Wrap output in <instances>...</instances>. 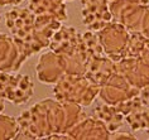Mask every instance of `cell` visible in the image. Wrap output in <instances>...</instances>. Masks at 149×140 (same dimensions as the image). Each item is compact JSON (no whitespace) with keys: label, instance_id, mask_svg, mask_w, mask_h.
I'll return each instance as SVG.
<instances>
[{"label":"cell","instance_id":"13","mask_svg":"<svg viewBox=\"0 0 149 140\" xmlns=\"http://www.w3.org/2000/svg\"><path fill=\"white\" fill-rule=\"evenodd\" d=\"M71 139H110L111 132L96 117H84L67 131Z\"/></svg>","mask_w":149,"mask_h":140},{"label":"cell","instance_id":"2","mask_svg":"<svg viewBox=\"0 0 149 140\" xmlns=\"http://www.w3.org/2000/svg\"><path fill=\"white\" fill-rule=\"evenodd\" d=\"M5 24L27 58L49 46L51 38L62 23L40 17L29 8H13L5 13Z\"/></svg>","mask_w":149,"mask_h":140},{"label":"cell","instance_id":"3","mask_svg":"<svg viewBox=\"0 0 149 140\" xmlns=\"http://www.w3.org/2000/svg\"><path fill=\"white\" fill-rule=\"evenodd\" d=\"M100 86L85 75L66 73L54 83V98L62 102H73L80 106H90L99 96Z\"/></svg>","mask_w":149,"mask_h":140},{"label":"cell","instance_id":"5","mask_svg":"<svg viewBox=\"0 0 149 140\" xmlns=\"http://www.w3.org/2000/svg\"><path fill=\"white\" fill-rule=\"evenodd\" d=\"M104 52L114 62L125 58V51L129 42L130 32L118 21H110L102 29L96 32Z\"/></svg>","mask_w":149,"mask_h":140},{"label":"cell","instance_id":"9","mask_svg":"<svg viewBox=\"0 0 149 140\" xmlns=\"http://www.w3.org/2000/svg\"><path fill=\"white\" fill-rule=\"evenodd\" d=\"M118 109L125 117V123L133 131H144L149 120V107L143 105L139 96H134L126 101L120 102Z\"/></svg>","mask_w":149,"mask_h":140},{"label":"cell","instance_id":"1","mask_svg":"<svg viewBox=\"0 0 149 140\" xmlns=\"http://www.w3.org/2000/svg\"><path fill=\"white\" fill-rule=\"evenodd\" d=\"M84 117L86 114L82 106L46 98L19 115L17 119L19 130L14 139H46L56 132H67Z\"/></svg>","mask_w":149,"mask_h":140},{"label":"cell","instance_id":"4","mask_svg":"<svg viewBox=\"0 0 149 140\" xmlns=\"http://www.w3.org/2000/svg\"><path fill=\"white\" fill-rule=\"evenodd\" d=\"M34 92V83L28 75L0 71V100L15 105L28 102Z\"/></svg>","mask_w":149,"mask_h":140},{"label":"cell","instance_id":"10","mask_svg":"<svg viewBox=\"0 0 149 140\" xmlns=\"http://www.w3.org/2000/svg\"><path fill=\"white\" fill-rule=\"evenodd\" d=\"M27 60L13 37L0 33V71L18 72Z\"/></svg>","mask_w":149,"mask_h":140},{"label":"cell","instance_id":"15","mask_svg":"<svg viewBox=\"0 0 149 140\" xmlns=\"http://www.w3.org/2000/svg\"><path fill=\"white\" fill-rule=\"evenodd\" d=\"M115 72V62L109 58L106 54L95 57L88 62L85 76L90 78L92 82L102 86Z\"/></svg>","mask_w":149,"mask_h":140},{"label":"cell","instance_id":"19","mask_svg":"<svg viewBox=\"0 0 149 140\" xmlns=\"http://www.w3.org/2000/svg\"><path fill=\"white\" fill-rule=\"evenodd\" d=\"M138 96H139L140 101L143 102V105H145L147 107H149V85H147V86L140 88Z\"/></svg>","mask_w":149,"mask_h":140},{"label":"cell","instance_id":"12","mask_svg":"<svg viewBox=\"0 0 149 140\" xmlns=\"http://www.w3.org/2000/svg\"><path fill=\"white\" fill-rule=\"evenodd\" d=\"M81 33L71 25H61L54 34L52 35L49 42V49L57 54L62 56H70L74 53L77 46H79Z\"/></svg>","mask_w":149,"mask_h":140},{"label":"cell","instance_id":"11","mask_svg":"<svg viewBox=\"0 0 149 140\" xmlns=\"http://www.w3.org/2000/svg\"><path fill=\"white\" fill-rule=\"evenodd\" d=\"M36 69L38 80L46 85H54L63 75H66L59 54L54 53L53 51L43 53L39 57Z\"/></svg>","mask_w":149,"mask_h":140},{"label":"cell","instance_id":"16","mask_svg":"<svg viewBox=\"0 0 149 140\" xmlns=\"http://www.w3.org/2000/svg\"><path fill=\"white\" fill-rule=\"evenodd\" d=\"M92 112H94V117L101 121L111 134L116 132L125 124L124 115L118 109V106L115 105H109L105 104V102H101L94 109Z\"/></svg>","mask_w":149,"mask_h":140},{"label":"cell","instance_id":"20","mask_svg":"<svg viewBox=\"0 0 149 140\" xmlns=\"http://www.w3.org/2000/svg\"><path fill=\"white\" fill-rule=\"evenodd\" d=\"M110 139H135V135L129 134V132H119V134H111Z\"/></svg>","mask_w":149,"mask_h":140},{"label":"cell","instance_id":"25","mask_svg":"<svg viewBox=\"0 0 149 140\" xmlns=\"http://www.w3.org/2000/svg\"><path fill=\"white\" fill-rule=\"evenodd\" d=\"M148 1H149V0H148Z\"/></svg>","mask_w":149,"mask_h":140},{"label":"cell","instance_id":"18","mask_svg":"<svg viewBox=\"0 0 149 140\" xmlns=\"http://www.w3.org/2000/svg\"><path fill=\"white\" fill-rule=\"evenodd\" d=\"M139 32L141 34H144L147 38H149V4H147L144 8V13H143V17H141Z\"/></svg>","mask_w":149,"mask_h":140},{"label":"cell","instance_id":"7","mask_svg":"<svg viewBox=\"0 0 149 140\" xmlns=\"http://www.w3.org/2000/svg\"><path fill=\"white\" fill-rule=\"evenodd\" d=\"M115 71L139 90L149 85V62L141 57H125L115 62Z\"/></svg>","mask_w":149,"mask_h":140},{"label":"cell","instance_id":"24","mask_svg":"<svg viewBox=\"0 0 149 140\" xmlns=\"http://www.w3.org/2000/svg\"><path fill=\"white\" fill-rule=\"evenodd\" d=\"M0 20H1V14H0Z\"/></svg>","mask_w":149,"mask_h":140},{"label":"cell","instance_id":"8","mask_svg":"<svg viewBox=\"0 0 149 140\" xmlns=\"http://www.w3.org/2000/svg\"><path fill=\"white\" fill-rule=\"evenodd\" d=\"M81 6L82 23L88 30L96 33L113 21L107 0H81Z\"/></svg>","mask_w":149,"mask_h":140},{"label":"cell","instance_id":"6","mask_svg":"<svg viewBox=\"0 0 149 140\" xmlns=\"http://www.w3.org/2000/svg\"><path fill=\"white\" fill-rule=\"evenodd\" d=\"M138 94H139V88L130 85L120 73L115 71L106 81V83L100 86L99 97L105 104L116 106L123 101L136 96Z\"/></svg>","mask_w":149,"mask_h":140},{"label":"cell","instance_id":"21","mask_svg":"<svg viewBox=\"0 0 149 140\" xmlns=\"http://www.w3.org/2000/svg\"><path fill=\"white\" fill-rule=\"evenodd\" d=\"M23 0H0V6H6V5H18Z\"/></svg>","mask_w":149,"mask_h":140},{"label":"cell","instance_id":"23","mask_svg":"<svg viewBox=\"0 0 149 140\" xmlns=\"http://www.w3.org/2000/svg\"><path fill=\"white\" fill-rule=\"evenodd\" d=\"M144 131H145V132H147V134L149 135V120H148V125H147V129H145Z\"/></svg>","mask_w":149,"mask_h":140},{"label":"cell","instance_id":"14","mask_svg":"<svg viewBox=\"0 0 149 140\" xmlns=\"http://www.w3.org/2000/svg\"><path fill=\"white\" fill-rule=\"evenodd\" d=\"M66 1L70 0H28V8L37 15L48 17L62 23L68 19Z\"/></svg>","mask_w":149,"mask_h":140},{"label":"cell","instance_id":"22","mask_svg":"<svg viewBox=\"0 0 149 140\" xmlns=\"http://www.w3.org/2000/svg\"><path fill=\"white\" fill-rule=\"evenodd\" d=\"M4 110V100H0V112Z\"/></svg>","mask_w":149,"mask_h":140},{"label":"cell","instance_id":"17","mask_svg":"<svg viewBox=\"0 0 149 140\" xmlns=\"http://www.w3.org/2000/svg\"><path fill=\"white\" fill-rule=\"evenodd\" d=\"M19 126L17 119L0 114V139H14Z\"/></svg>","mask_w":149,"mask_h":140}]
</instances>
